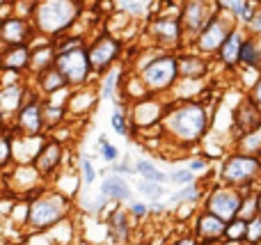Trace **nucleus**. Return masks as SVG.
<instances>
[{"instance_id":"38","label":"nucleus","mask_w":261,"mask_h":245,"mask_svg":"<svg viewBox=\"0 0 261 245\" xmlns=\"http://www.w3.org/2000/svg\"><path fill=\"white\" fill-rule=\"evenodd\" d=\"M213 3H216L218 12H225V14H229L234 21H239L250 0H213Z\"/></svg>"},{"instance_id":"10","label":"nucleus","mask_w":261,"mask_h":245,"mask_svg":"<svg viewBox=\"0 0 261 245\" xmlns=\"http://www.w3.org/2000/svg\"><path fill=\"white\" fill-rule=\"evenodd\" d=\"M53 67L64 76L69 90L83 87V85H92V80L96 78L90 67V60H87L85 46H83V48L67 50V53H58L53 60Z\"/></svg>"},{"instance_id":"6","label":"nucleus","mask_w":261,"mask_h":245,"mask_svg":"<svg viewBox=\"0 0 261 245\" xmlns=\"http://www.w3.org/2000/svg\"><path fill=\"white\" fill-rule=\"evenodd\" d=\"M85 50H87V60H90V67L94 71V76H101L113 64L124 60V39L117 35H110L108 30H103L87 39Z\"/></svg>"},{"instance_id":"26","label":"nucleus","mask_w":261,"mask_h":245,"mask_svg":"<svg viewBox=\"0 0 261 245\" xmlns=\"http://www.w3.org/2000/svg\"><path fill=\"white\" fill-rule=\"evenodd\" d=\"M30 85H32V90H35L37 94H41V96H53V94H60V92L69 90L64 76L55 67H48V69H44L41 73L32 76Z\"/></svg>"},{"instance_id":"48","label":"nucleus","mask_w":261,"mask_h":245,"mask_svg":"<svg viewBox=\"0 0 261 245\" xmlns=\"http://www.w3.org/2000/svg\"><path fill=\"white\" fill-rule=\"evenodd\" d=\"M110 172L113 174H119V177H130L135 172L133 170V163H128V158H119L110 165Z\"/></svg>"},{"instance_id":"1","label":"nucleus","mask_w":261,"mask_h":245,"mask_svg":"<svg viewBox=\"0 0 261 245\" xmlns=\"http://www.w3.org/2000/svg\"><path fill=\"white\" fill-rule=\"evenodd\" d=\"M213 117L206 103L199 99H165V110L161 119L163 138L181 149L199 145L211 133Z\"/></svg>"},{"instance_id":"51","label":"nucleus","mask_w":261,"mask_h":245,"mask_svg":"<svg viewBox=\"0 0 261 245\" xmlns=\"http://www.w3.org/2000/svg\"><path fill=\"white\" fill-rule=\"evenodd\" d=\"M170 245H199V243H197V238L193 236V232H188V234H184V236L176 238V241L170 243Z\"/></svg>"},{"instance_id":"17","label":"nucleus","mask_w":261,"mask_h":245,"mask_svg":"<svg viewBox=\"0 0 261 245\" xmlns=\"http://www.w3.org/2000/svg\"><path fill=\"white\" fill-rule=\"evenodd\" d=\"M213 60L204 58V55L195 53L193 48H181L176 53V64H179V80H197L202 83L204 78L211 73Z\"/></svg>"},{"instance_id":"15","label":"nucleus","mask_w":261,"mask_h":245,"mask_svg":"<svg viewBox=\"0 0 261 245\" xmlns=\"http://www.w3.org/2000/svg\"><path fill=\"white\" fill-rule=\"evenodd\" d=\"M37 37V30L32 21L21 16H7L0 18V46H18V44H32Z\"/></svg>"},{"instance_id":"40","label":"nucleus","mask_w":261,"mask_h":245,"mask_svg":"<svg viewBox=\"0 0 261 245\" xmlns=\"http://www.w3.org/2000/svg\"><path fill=\"white\" fill-rule=\"evenodd\" d=\"M35 7H37V0H9V9H12L14 16L28 18V21L35 14Z\"/></svg>"},{"instance_id":"25","label":"nucleus","mask_w":261,"mask_h":245,"mask_svg":"<svg viewBox=\"0 0 261 245\" xmlns=\"http://www.w3.org/2000/svg\"><path fill=\"white\" fill-rule=\"evenodd\" d=\"M99 193L113 204H126L133 195V188L126 181V177H119V174H103L99 183Z\"/></svg>"},{"instance_id":"47","label":"nucleus","mask_w":261,"mask_h":245,"mask_svg":"<svg viewBox=\"0 0 261 245\" xmlns=\"http://www.w3.org/2000/svg\"><path fill=\"white\" fill-rule=\"evenodd\" d=\"M186 168H188L190 172L197 177L199 172H206V170L211 168V160H208L206 156H190V158H188V165H186Z\"/></svg>"},{"instance_id":"21","label":"nucleus","mask_w":261,"mask_h":245,"mask_svg":"<svg viewBox=\"0 0 261 245\" xmlns=\"http://www.w3.org/2000/svg\"><path fill=\"white\" fill-rule=\"evenodd\" d=\"M99 92L94 85H83V87H73L69 90L67 96V110L69 117H87L92 110L99 103Z\"/></svg>"},{"instance_id":"52","label":"nucleus","mask_w":261,"mask_h":245,"mask_svg":"<svg viewBox=\"0 0 261 245\" xmlns=\"http://www.w3.org/2000/svg\"><path fill=\"white\" fill-rule=\"evenodd\" d=\"M257 215H261V183L257 186Z\"/></svg>"},{"instance_id":"8","label":"nucleus","mask_w":261,"mask_h":245,"mask_svg":"<svg viewBox=\"0 0 261 245\" xmlns=\"http://www.w3.org/2000/svg\"><path fill=\"white\" fill-rule=\"evenodd\" d=\"M236 25V21L225 12H216L211 18L206 21V25L195 35V39L190 41V48L195 53L204 55V58L213 60V55L218 53V48L222 46V41L227 39V35L231 32V28Z\"/></svg>"},{"instance_id":"20","label":"nucleus","mask_w":261,"mask_h":245,"mask_svg":"<svg viewBox=\"0 0 261 245\" xmlns=\"http://www.w3.org/2000/svg\"><path fill=\"white\" fill-rule=\"evenodd\" d=\"M245 35H248L245 28L234 25L231 32L227 35V39L222 41V46L218 48V53L213 55V60H216L225 71H236V69H239V53H241V44H243Z\"/></svg>"},{"instance_id":"36","label":"nucleus","mask_w":261,"mask_h":245,"mask_svg":"<svg viewBox=\"0 0 261 245\" xmlns=\"http://www.w3.org/2000/svg\"><path fill=\"white\" fill-rule=\"evenodd\" d=\"M135 190L144 197L147 202H158L165 197V183H156V181H147V179H138Z\"/></svg>"},{"instance_id":"23","label":"nucleus","mask_w":261,"mask_h":245,"mask_svg":"<svg viewBox=\"0 0 261 245\" xmlns=\"http://www.w3.org/2000/svg\"><path fill=\"white\" fill-rule=\"evenodd\" d=\"M128 71H126V62H117L108 69L106 73H101V80L96 85V92H99L101 101H115L119 94H122L124 80H126Z\"/></svg>"},{"instance_id":"34","label":"nucleus","mask_w":261,"mask_h":245,"mask_svg":"<svg viewBox=\"0 0 261 245\" xmlns=\"http://www.w3.org/2000/svg\"><path fill=\"white\" fill-rule=\"evenodd\" d=\"M14 163V133L9 131V124L0 126V170L9 168Z\"/></svg>"},{"instance_id":"35","label":"nucleus","mask_w":261,"mask_h":245,"mask_svg":"<svg viewBox=\"0 0 261 245\" xmlns=\"http://www.w3.org/2000/svg\"><path fill=\"white\" fill-rule=\"evenodd\" d=\"M245 227H248V220L243 218H231L225 223V236L222 243L227 245H241L245 243Z\"/></svg>"},{"instance_id":"32","label":"nucleus","mask_w":261,"mask_h":245,"mask_svg":"<svg viewBox=\"0 0 261 245\" xmlns=\"http://www.w3.org/2000/svg\"><path fill=\"white\" fill-rule=\"evenodd\" d=\"M133 170L140 179L147 181H156V183H167V172H163L151 158H138L133 163Z\"/></svg>"},{"instance_id":"18","label":"nucleus","mask_w":261,"mask_h":245,"mask_svg":"<svg viewBox=\"0 0 261 245\" xmlns=\"http://www.w3.org/2000/svg\"><path fill=\"white\" fill-rule=\"evenodd\" d=\"M193 236L197 238L199 245L222 243V236H225V220H220L218 215L208 213V211H199L193 223Z\"/></svg>"},{"instance_id":"24","label":"nucleus","mask_w":261,"mask_h":245,"mask_svg":"<svg viewBox=\"0 0 261 245\" xmlns=\"http://www.w3.org/2000/svg\"><path fill=\"white\" fill-rule=\"evenodd\" d=\"M62 94V92H60ZM60 94H53V96H44L41 101V113H44V126H46V133H53L58 128H62L69 119V110H67V99L58 101Z\"/></svg>"},{"instance_id":"53","label":"nucleus","mask_w":261,"mask_h":245,"mask_svg":"<svg viewBox=\"0 0 261 245\" xmlns=\"http://www.w3.org/2000/svg\"><path fill=\"white\" fill-rule=\"evenodd\" d=\"M5 124V119H3V108H0V126Z\"/></svg>"},{"instance_id":"49","label":"nucleus","mask_w":261,"mask_h":245,"mask_svg":"<svg viewBox=\"0 0 261 245\" xmlns=\"http://www.w3.org/2000/svg\"><path fill=\"white\" fill-rule=\"evenodd\" d=\"M245 32H248V35H254V37H261V0L257 5V12H254L252 21H250L248 28H245Z\"/></svg>"},{"instance_id":"28","label":"nucleus","mask_w":261,"mask_h":245,"mask_svg":"<svg viewBox=\"0 0 261 245\" xmlns=\"http://www.w3.org/2000/svg\"><path fill=\"white\" fill-rule=\"evenodd\" d=\"M239 69H252L261 71V37L245 35L239 53Z\"/></svg>"},{"instance_id":"22","label":"nucleus","mask_w":261,"mask_h":245,"mask_svg":"<svg viewBox=\"0 0 261 245\" xmlns=\"http://www.w3.org/2000/svg\"><path fill=\"white\" fill-rule=\"evenodd\" d=\"M32 85H28L25 80H14V83H7V85H0V108H3V119L9 122L14 117L18 108L23 105L25 96L30 94Z\"/></svg>"},{"instance_id":"13","label":"nucleus","mask_w":261,"mask_h":245,"mask_svg":"<svg viewBox=\"0 0 261 245\" xmlns=\"http://www.w3.org/2000/svg\"><path fill=\"white\" fill-rule=\"evenodd\" d=\"M64 156H67V151H64L62 140H58V138H53V135H46L44 140H41L39 149H37L35 158H32V168L37 170L41 181L55 177V174L62 170Z\"/></svg>"},{"instance_id":"12","label":"nucleus","mask_w":261,"mask_h":245,"mask_svg":"<svg viewBox=\"0 0 261 245\" xmlns=\"http://www.w3.org/2000/svg\"><path fill=\"white\" fill-rule=\"evenodd\" d=\"M218 12L213 0H181L179 3V23L184 30L186 44L195 39L199 30L206 25V21Z\"/></svg>"},{"instance_id":"39","label":"nucleus","mask_w":261,"mask_h":245,"mask_svg":"<svg viewBox=\"0 0 261 245\" xmlns=\"http://www.w3.org/2000/svg\"><path fill=\"white\" fill-rule=\"evenodd\" d=\"M254 215H257V190L243 193V200H241V206H239L236 218L250 220V218H254Z\"/></svg>"},{"instance_id":"43","label":"nucleus","mask_w":261,"mask_h":245,"mask_svg":"<svg viewBox=\"0 0 261 245\" xmlns=\"http://www.w3.org/2000/svg\"><path fill=\"white\" fill-rule=\"evenodd\" d=\"M245 243L261 245V215L248 220V227H245Z\"/></svg>"},{"instance_id":"42","label":"nucleus","mask_w":261,"mask_h":245,"mask_svg":"<svg viewBox=\"0 0 261 245\" xmlns=\"http://www.w3.org/2000/svg\"><path fill=\"white\" fill-rule=\"evenodd\" d=\"M110 202L106 200L103 195H85V200H83V209L87 211V213H92V215H96V213H101V211L108 206Z\"/></svg>"},{"instance_id":"11","label":"nucleus","mask_w":261,"mask_h":245,"mask_svg":"<svg viewBox=\"0 0 261 245\" xmlns=\"http://www.w3.org/2000/svg\"><path fill=\"white\" fill-rule=\"evenodd\" d=\"M241 200H243V193L236 190L231 186H225V183L216 181L213 186H208L204 190L202 197V211H208V213L218 215L220 220H231L239 213Z\"/></svg>"},{"instance_id":"19","label":"nucleus","mask_w":261,"mask_h":245,"mask_svg":"<svg viewBox=\"0 0 261 245\" xmlns=\"http://www.w3.org/2000/svg\"><path fill=\"white\" fill-rule=\"evenodd\" d=\"M32 46L18 44V46H0V71L25 76L30 69Z\"/></svg>"},{"instance_id":"30","label":"nucleus","mask_w":261,"mask_h":245,"mask_svg":"<svg viewBox=\"0 0 261 245\" xmlns=\"http://www.w3.org/2000/svg\"><path fill=\"white\" fill-rule=\"evenodd\" d=\"M117 105H115L113 115H110V128H113L117 135L122 138H130L135 135V128L130 126V117H128V105L124 103L122 96H117Z\"/></svg>"},{"instance_id":"31","label":"nucleus","mask_w":261,"mask_h":245,"mask_svg":"<svg viewBox=\"0 0 261 245\" xmlns=\"http://www.w3.org/2000/svg\"><path fill=\"white\" fill-rule=\"evenodd\" d=\"M53 60H55V53H53L50 41L44 44L41 48L32 46V58H30V69H28V73H30V76H37V73H41L44 69L53 67Z\"/></svg>"},{"instance_id":"33","label":"nucleus","mask_w":261,"mask_h":245,"mask_svg":"<svg viewBox=\"0 0 261 245\" xmlns=\"http://www.w3.org/2000/svg\"><path fill=\"white\" fill-rule=\"evenodd\" d=\"M234 149L236 151H243V154H252L261 158V126L254 128L250 133H243V135L234 138Z\"/></svg>"},{"instance_id":"27","label":"nucleus","mask_w":261,"mask_h":245,"mask_svg":"<svg viewBox=\"0 0 261 245\" xmlns=\"http://www.w3.org/2000/svg\"><path fill=\"white\" fill-rule=\"evenodd\" d=\"M108 234H110V241L115 245H124L130 241V232H133V218L126 213L124 209H117L108 215Z\"/></svg>"},{"instance_id":"7","label":"nucleus","mask_w":261,"mask_h":245,"mask_svg":"<svg viewBox=\"0 0 261 245\" xmlns=\"http://www.w3.org/2000/svg\"><path fill=\"white\" fill-rule=\"evenodd\" d=\"M144 35L149 37L151 46L161 50H174L179 53L181 48H186V37L181 30L179 14H153L144 25Z\"/></svg>"},{"instance_id":"37","label":"nucleus","mask_w":261,"mask_h":245,"mask_svg":"<svg viewBox=\"0 0 261 245\" xmlns=\"http://www.w3.org/2000/svg\"><path fill=\"white\" fill-rule=\"evenodd\" d=\"M96 151H99V156L106 160L108 165H113L115 160H119L122 158V154H119V149L115 147V142H110L108 138L101 133L99 135V140H96Z\"/></svg>"},{"instance_id":"14","label":"nucleus","mask_w":261,"mask_h":245,"mask_svg":"<svg viewBox=\"0 0 261 245\" xmlns=\"http://www.w3.org/2000/svg\"><path fill=\"white\" fill-rule=\"evenodd\" d=\"M163 110H165V99L161 96H142V99L133 101L128 108V117H130V126L135 128V133L142 128H153L161 124L163 119Z\"/></svg>"},{"instance_id":"9","label":"nucleus","mask_w":261,"mask_h":245,"mask_svg":"<svg viewBox=\"0 0 261 245\" xmlns=\"http://www.w3.org/2000/svg\"><path fill=\"white\" fill-rule=\"evenodd\" d=\"M41 101H44V96L37 94L35 90H30V94L25 96L23 105L14 113V117L7 122L9 131H12L14 135H21V138H41V135H46Z\"/></svg>"},{"instance_id":"16","label":"nucleus","mask_w":261,"mask_h":245,"mask_svg":"<svg viewBox=\"0 0 261 245\" xmlns=\"http://www.w3.org/2000/svg\"><path fill=\"white\" fill-rule=\"evenodd\" d=\"M261 126V110L257 105L252 103V99H250L248 94H243L239 99V103L231 108V140L239 135H243V133H250L254 131V128Z\"/></svg>"},{"instance_id":"50","label":"nucleus","mask_w":261,"mask_h":245,"mask_svg":"<svg viewBox=\"0 0 261 245\" xmlns=\"http://www.w3.org/2000/svg\"><path fill=\"white\" fill-rule=\"evenodd\" d=\"M245 94L250 96V99H252V103L257 105V108L261 110V73L257 76V80L252 83V85L248 87V92H245Z\"/></svg>"},{"instance_id":"45","label":"nucleus","mask_w":261,"mask_h":245,"mask_svg":"<svg viewBox=\"0 0 261 245\" xmlns=\"http://www.w3.org/2000/svg\"><path fill=\"white\" fill-rule=\"evenodd\" d=\"M78 168H81L83 181H85L87 186H92V183L96 181V168H94L90 156H81V158H78Z\"/></svg>"},{"instance_id":"4","label":"nucleus","mask_w":261,"mask_h":245,"mask_svg":"<svg viewBox=\"0 0 261 245\" xmlns=\"http://www.w3.org/2000/svg\"><path fill=\"white\" fill-rule=\"evenodd\" d=\"M218 181L236 188L241 193L257 190V186L261 183V158L231 149L229 154H225L220 158Z\"/></svg>"},{"instance_id":"54","label":"nucleus","mask_w":261,"mask_h":245,"mask_svg":"<svg viewBox=\"0 0 261 245\" xmlns=\"http://www.w3.org/2000/svg\"><path fill=\"white\" fill-rule=\"evenodd\" d=\"M218 245H220V243H218Z\"/></svg>"},{"instance_id":"3","label":"nucleus","mask_w":261,"mask_h":245,"mask_svg":"<svg viewBox=\"0 0 261 245\" xmlns=\"http://www.w3.org/2000/svg\"><path fill=\"white\" fill-rule=\"evenodd\" d=\"M140 83L144 85L147 94L167 99L174 85L179 83V64H176V53L174 50H158L149 62L135 71Z\"/></svg>"},{"instance_id":"46","label":"nucleus","mask_w":261,"mask_h":245,"mask_svg":"<svg viewBox=\"0 0 261 245\" xmlns=\"http://www.w3.org/2000/svg\"><path fill=\"white\" fill-rule=\"evenodd\" d=\"M126 204H128L126 213H128L133 220H144V218H147V215H149V204H147V202H140V200H128Z\"/></svg>"},{"instance_id":"29","label":"nucleus","mask_w":261,"mask_h":245,"mask_svg":"<svg viewBox=\"0 0 261 245\" xmlns=\"http://www.w3.org/2000/svg\"><path fill=\"white\" fill-rule=\"evenodd\" d=\"M204 190H206V183H199V181H193V183H188V186H181L170 195V204L172 206H184V204L193 206V204H197V202H202Z\"/></svg>"},{"instance_id":"41","label":"nucleus","mask_w":261,"mask_h":245,"mask_svg":"<svg viewBox=\"0 0 261 245\" xmlns=\"http://www.w3.org/2000/svg\"><path fill=\"white\" fill-rule=\"evenodd\" d=\"M193 181H197V177H195V174L190 172L188 168L172 170V172L167 174V183H170V186H176V188L188 186V183H193Z\"/></svg>"},{"instance_id":"44","label":"nucleus","mask_w":261,"mask_h":245,"mask_svg":"<svg viewBox=\"0 0 261 245\" xmlns=\"http://www.w3.org/2000/svg\"><path fill=\"white\" fill-rule=\"evenodd\" d=\"M147 5L142 0H119V12H124L128 18H138L144 14Z\"/></svg>"},{"instance_id":"2","label":"nucleus","mask_w":261,"mask_h":245,"mask_svg":"<svg viewBox=\"0 0 261 245\" xmlns=\"http://www.w3.org/2000/svg\"><path fill=\"white\" fill-rule=\"evenodd\" d=\"M81 16V0H37L35 14H32L30 21L35 25L37 35L46 37V39H55L64 32H71Z\"/></svg>"},{"instance_id":"5","label":"nucleus","mask_w":261,"mask_h":245,"mask_svg":"<svg viewBox=\"0 0 261 245\" xmlns=\"http://www.w3.org/2000/svg\"><path fill=\"white\" fill-rule=\"evenodd\" d=\"M71 213V197L62 190H48L46 188L37 200L28 204V227L32 232H46L55 225L64 223Z\"/></svg>"}]
</instances>
